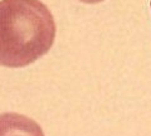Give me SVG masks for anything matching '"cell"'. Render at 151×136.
<instances>
[{
  "label": "cell",
  "instance_id": "6da1fadb",
  "mask_svg": "<svg viewBox=\"0 0 151 136\" xmlns=\"http://www.w3.org/2000/svg\"><path fill=\"white\" fill-rule=\"evenodd\" d=\"M57 27L40 0H0V65L23 68L50 50Z\"/></svg>",
  "mask_w": 151,
  "mask_h": 136
},
{
  "label": "cell",
  "instance_id": "7a4b0ae2",
  "mask_svg": "<svg viewBox=\"0 0 151 136\" xmlns=\"http://www.w3.org/2000/svg\"><path fill=\"white\" fill-rule=\"evenodd\" d=\"M0 136H45L40 125L33 119L17 112L0 115Z\"/></svg>",
  "mask_w": 151,
  "mask_h": 136
},
{
  "label": "cell",
  "instance_id": "3957f363",
  "mask_svg": "<svg viewBox=\"0 0 151 136\" xmlns=\"http://www.w3.org/2000/svg\"><path fill=\"white\" fill-rule=\"evenodd\" d=\"M81 3H84V4H98V3H102L105 0H78Z\"/></svg>",
  "mask_w": 151,
  "mask_h": 136
}]
</instances>
